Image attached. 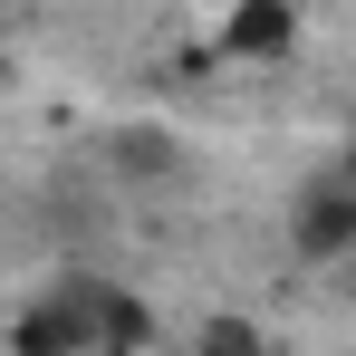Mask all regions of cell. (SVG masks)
I'll return each instance as SVG.
<instances>
[{
  "label": "cell",
  "instance_id": "cell-1",
  "mask_svg": "<svg viewBox=\"0 0 356 356\" xmlns=\"http://www.w3.org/2000/svg\"><path fill=\"white\" fill-rule=\"evenodd\" d=\"M106 308L116 280H49L39 298H19L10 356H106Z\"/></svg>",
  "mask_w": 356,
  "mask_h": 356
},
{
  "label": "cell",
  "instance_id": "cell-2",
  "mask_svg": "<svg viewBox=\"0 0 356 356\" xmlns=\"http://www.w3.org/2000/svg\"><path fill=\"white\" fill-rule=\"evenodd\" d=\"M289 250L298 260H356V183L347 174H318L289 212Z\"/></svg>",
  "mask_w": 356,
  "mask_h": 356
},
{
  "label": "cell",
  "instance_id": "cell-3",
  "mask_svg": "<svg viewBox=\"0 0 356 356\" xmlns=\"http://www.w3.org/2000/svg\"><path fill=\"white\" fill-rule=\"evenodd\" d=\"M222 58L241 67H270V58H289L298 49V0H232L222 10V39H212Z\"/></svg>",
  "mask_w": 356,
  "mask_h": 356
},
{
  "label": "cell",
  "instance_id": "cell-4",
  "mask_svg": "<svg viewBox=\"0 0 356 356\" xmlns=\"http://www.w3.org/2000/svg\"><path fill=\"white\" fill-rule=\"evenodd\" d=\"M202 356H270V337H260L250 318H232V308H212V318H202Z\"/></svg>",
  "mask_w": 356,
  "mask_h": 356
},
{
  "label": "cell",
  "instance_id": "cell-5",
  "mask_svg": "<svg viewBox=\"0 0 356 356\" xmlns=\"http://www.w3.org/2000/svg\"><path fill=\"white\" fill-rule=\"evenodd\" d=\"M116 164H125V174H174V145H164V135H125Z\"/></svg>",
  "mask_w": 356,
  "mask_h": 356
}]
</instances>
